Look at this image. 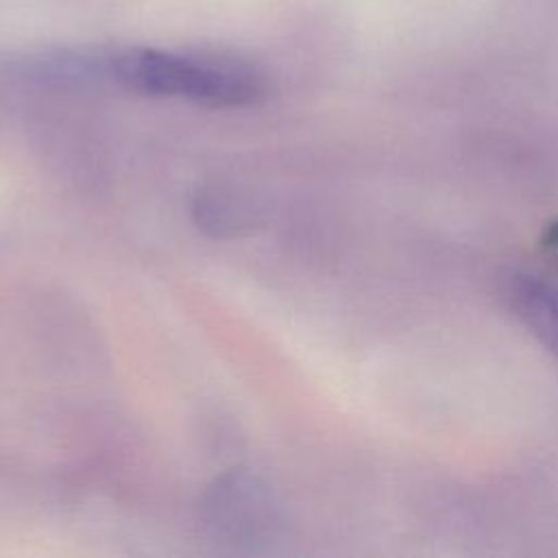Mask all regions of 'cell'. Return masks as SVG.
<instances>
[{"label":"cell","mask_w":558,"mask_h":558,"mask_svg":"<svg viewBox=\"0 0 558 558\" xmlns=\"http://www.w3.org/2000/svg\"><path fill=\"white\" fill-rule=\"evenodd\" d=\"M510 292L519 318L558 355V255L519 268L512 277Z\"/></svg>","instance_id":"obj_3"},{"label":"cell","mask_w":558,"mask_h":558,"mask_svg":"<svg viewBox=\"0 0 558 558\" xmlns=\"http://www.w3.org/2000/svg\"><path fill=\"white\" fill-rule=\"evenodd\" d=\"M209 523L231 541L257 538L272 519V499L268 486L257 477L233 471L209 488Z\"/></svg>","instance_id":"obj_2"},{"label":"cell","mask_w":558,"mask_h":558,"mask_svg":"<svg viewBox=\"0 0 558 558\" xmlns=\"http://www.w3.org/2000/svg\"><path fill=\"white\" fill-rule=\"evenodd\" d=\"M192 214L198 229L214 238H235L242 231H248L255 222L253 209L246 201L218 187L198 192L192 203Z\"/></svg>","instance_id":"obj_4"},{"label":"cell","mask_w":558,"mask_h":558,"mask_svg":"<svg viewBox=\"0 0 558 558\" xmlns=\"http://www.w3.org/2000/svg\"><path fill=\"white\" fill-rule=\"evenodd\" d=\"M105 70L129 89L209 107L251 105L266 94L264 76L248 65L155 48L122 50L105 61Z\"/></svg>","instance_id":"obj_1"},{"label":"cell","mask_w":558,"mask_h":558,"mask_svg":"<svg viewBox=\"0 0 558 558\" xmlns=\"http://www.w3.org/2000/svg\"><path fill=\"white\" fill-rule=\"evenodd\" d=\"M545 244L551 248H558V220L547 229L545 233Z\"/></svg>","instance_id":"obj_5"}]
</instances>
